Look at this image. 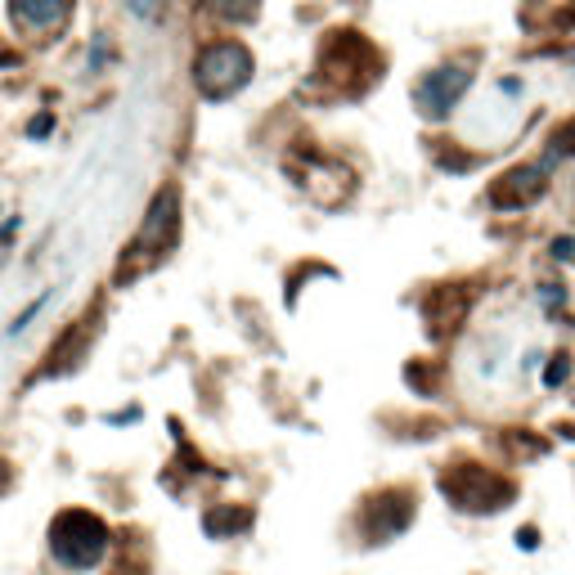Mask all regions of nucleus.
<instances>
[{
  "instance_id": "2",
  "label": "nucleus",
  "mask_w": 575,
  "mask_h": 575,
  "mask_svg": "<svg viewBox=\"0 0 575 575\" xmlns=\"http://www.w3.org/2000/svg\"><path fill=\"white\" fill-rule=\"evenodd\" d=\"M248 72H252V59H248V50L234 45V41L207 45V50L198 54V63H193V77H198L202 95H211V99L239 91V86L248 82Z\"/></svg>"
},
{
  "instance_id": "1",
  "label": "nucleus",
  "mask_w": 575,
  "mask_h": 575,
  "mask_svg": "<svg viewBox=\"0 0 575 575\" xmlns=\"http://www.w3.org/2000/svg\"><path fill=\"white\" fill-rule=\"evenodd\" d=\"M104 540H108V531L91 513H63L50 526V548L63 566H95L104 553Z\"/></svg>"
},
{
  "instance_id": "11",
  "label": "nucleus",
  "mask_w": 575,
  "mask_h": 575,
  "mask_svg": "<svg viewBox=\"0 0 575 575\" xmlns=\"http://www.w3.org/2000/svg\"><path fill=\"white\" fill-rule=\"evenodd\" d=\"M135 14H144V19H149V14H154V0H135Z\"/></svg>"
},
{
  "instance_id": "10",
  "label": "nucleus",
  "mask_w": 575,
  "mask_h": 575,
  "mask_svg": "<svg viewBox=\"0 0 575 575\" xmlns=\"http://www.w3.org/2000/svg\"><path fill=\"white\" fill-rule=\"evenodd\" d=\"M553 252H557V256H575V239H557Z\"/></svg>"
},
{
  "instance_id": "6",
  "label": "nucleus",
  "mask_w": 575,
  "mask_h": 575,
  "mask_svg": "<svg viewBox=\"0 0 575 575\" xmlns=\"http://www.w3.org/2000/svg\"><path fill=\"white\" fill-rule=\"evenodd\" d=\"M221 10H225L230 19H239V23H248V19L256 14V0H221Z\"/></svg>"
},
{
  "instance_id": "8",
  "label": "nucleus",
  "mask_w": 575,
  "mask_h": 575,
  "mask_svg": "<svg viewBox=\"0 0 575 575\" xmlns=\"http://www.w3.org/2000/svg\"><path fill=\"white\" fill-rule=\"evenodd\" d=\"M562 378H566V359H557V365H548V374H544V382H548V387H557Z\"/></svg>"
},
{
  "instance_id": "9",
  "label": "nucleus",
  "mask_w": 575,
  "mask_h": 575,
  "mask_svg": "<svg viewBox=\"0 0 575 575\" xmlns=\"http://www.w3.org/2000/svg\"><path fill=\"white\" fill-rule=\"evenodd\" d=\"M50 126H54V117H50V113H41V117H36V122L28 126V135H45Z\"/></svg>"
},
{
  "instance_id": "7",
  "label": "nucleus",
  "mask_w": 575,
  "mask_h": 575,
  "mask_svg": "<svg viewBox=\"0 0 575 575\" xmlns=\"http://www.w3.org/2000/svg\"><path fill=\"white\" fill-rule=\"evenodd\" d=\"M225 522H230V526H248L252 517L243 513V517H225ZM207 531H211V535H221V517H207Z\"/></svg>"
},
{
  "instance_id": "3",
  "label": "nucleus",
  "mask_w": 575,
  "mask_h": 575,
  "mask_svg": "<svg viewBox=\"0 0 575 575\" xmlns=\"http://www.w3.org/2000/svg\"><path fill=\"white\" fill-rule=\"evenodd\" d=\"M468 72L463 67H437V72H427V77L414 86V99H418V108H422V117H445L454 104H459V95L468 91Z\"/></svg>"
},
{
  "instance_id": "4",
  "label": "nucleus",
  "mask_w": 575,
  "mask_h": 575,
  "mask_svg": "<svg viewBox=\"0 0 575 575\" xmlns=\"http://www.w3.org/2000/svg\"><path fill=\"white\" fill-rule=\"evenodd\" d=\"M10 10H14V19H23L32 28H54L67 19L72 0H10Z\"/></svg>"
},
{
  "instance_id": "5",
  "label": "nucleus",
  "mask_w": 575,
  "mask_h": 575,
  "mask_svg": "<svg viewBox=\"0 0 575 575\" xmlns=\"http://www.w3.org/2000/svg\"><path fill=\"white\" fill-rule=\"evenodd\" d=\"M171 230H176V189H167V193L154 202V211H149V225H144L139 243H154L158 234H171Z\"/></svg>"
}]
</instances>
